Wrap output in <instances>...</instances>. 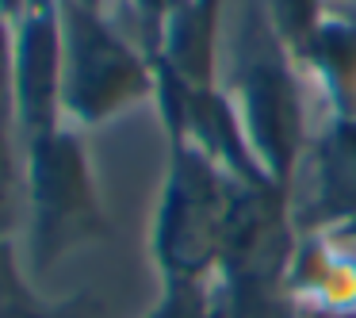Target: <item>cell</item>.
<instances>
[{
	"label": "cell",
	"instance_id": "cell-1",
	"mask_svg": "<svg viewBox=\"0 0 356 318\" xmlns=\"http://www.w3.org/2000/svg\"><path fill=\"white\" fill-rule=\"evenodd\" d=\"M234 108L245 127L261 173L295 196L299 169L307 157V104H302V70L287 47L276 39L264 0H245L230 47V81H226Z\"/></svg>",
	"mask_w": 356,
	"mask_h": 318
},
{
	"label": "cell",
	"instance_id": "cell-2",
	"mask_svg": "<svg viewBox=\"0 0 356 318\" xmlns=\"http://www.w3.org/2000/svg\"><path fill=\"white\" fill-rule=\"evenodd\" d=\"M27 157V269L47 272L58 261L111 238V215L77 127H58L24 142Z\"/></svg>",
	"mask_w": 356,
	"mask_h": 318
},
{
	"label": "cell",
	"instance_id": "cell-3",
	"mask_svg": "<svg viewBox=\"0 0 356 318\" xmlns=\"http://www.w3.org/2000/svg\"><path fill=\"white\" fill-rule=\"evenodd\" d=\"M62 8V111L77 131L119 119L134 104L154 100V58L104 8Z\"/></svg>",
	"mask_w": 356,
	"mask_h": 318
},
{
	"label": "cell",
	"instance_id": "cell-4",
	"mask_svg": "<svg viewBox=\"0 0 356 318\" xmlns=\"http://www.w3.org/2000/svg\"><path fill=\"white\" fill-rule=\"evenodd\" d=\"M165 180L149 218L157 280H215L222 257L230 177L184 138H165Z\"/></svg>",
	"mask_w": 356,
	"mask_h": 318
},
{
	"label": "cell",
	"instance_id": "cell-5",
	"mask_svg": "<svg viewBox=\"0 0 356 318\" xmlns=\"http://www.w3.org/2000/svg\"><path fill=\"white\" fill-rule=\"evenodd\" d=\"M65 127L62 111V8L27 0L16 16V131L39 138Z\"/></svg>",
	"mask_w": 356,
	"mask_h": 318
},
{
	"label": "cell",
	"instance_id": "cell-6",
	"mask_svg": "<svg viewBox=\"0 0 356 318\" xmlns=\"http://www.w3.org/2000/svg\"><path fill=\"white\" fill-rule=\"evenodd\" d=\"M356 223V119L330 116L310 138L295 184L299 234H341Z\"/></svg>",
	"mask_w": 356,
	"mask_h": 318
},
{
	"label": "cell",
	"instance_id": "cell-7",
	"mask_svg": "<svg viewBox=\"0 0 356 318\" xmlns=\"http://www.w3.org/2000/svg\"><path fill=\"white\" fill-rule=\"evenodd\" d=\"M287 292L302 315L356 310V253L333 234H299Z\"/></svg>",
	"mask_w": 356,
	"mask_h": 318
},
{
	"label": "cell",
	"instance_id": "cell-8",
	"mask_svg": "<svg viewBox=\"0 0 356 318\" xmlns=\"http://www.w3.org/2000/svg\"><path fill=\"white\" fill-rule=\"evenodd\" d=\"M302 73L318 85L330 116L356 119V0L325 8L302 58Z\"/></svg>",
	"mask_w": 356,
	"mask_h": 318
},
{
	"label": "cell",
	"instance_id": "cell-9",
	"mask_svg": "<svg viewBox=\"0 0 356 318\" xmlns=\"http://www.w3.org/2000/svg\"><path fill=\"white\" fill-rule=\"evenodd\" d=\"M27 218V157L24 138L0 119V238H16Z\"/></svg>",
	"mask_w": 356,
	"mask_h": 318
},
{
	"label": "cell",
	"instance_id": "cell-10",
	"mask_svg": "<svg viewBox=\"0 0 356 318\" xmlns=\"http://www.w3.org/2000/svg\"><path fill=\"white\" fill-rule=\"evenodd\" d=\"M325 8H330L325 0H264V16H268L276 39L287 47V54L299 62V70H302L310 39L322 27Z\"/></svg>",
	"mask_w": 356,
	"mask_h": 318
},
{
	"label": "cell",
	"instance_id": "cell-11",
	"mask_svg": "<svg viewBox=\"0 0 356 318\" xmlns=\"http://www.w3.org/2000/svg\"><path fill=\"white\" fill-rule=\"evenodd\" d=\"M142 318H218L215 280H161V295Z\"/></svg>",
	"mask_w": 356,
	"mask_h": 318
},
{
	"label": "cell",
	"instance_id": "cell-12",
	"mask_svg": "<svg viewBox=\"0 0 356 318\" xmlns=\"http://www.w3.org/2000/svg\"><path fill=\"white\" fill-rule=\"evenodd\" d=\"M184 0H123L127 16H131V35L149 58H157L165 39V27H169L172 12L180 8Z\"/></svg>",
	"mask_w": 356,
	"mask_h": 318
},
{
	"label": "cell",
	"instance_id": "cell-13",
	"mask_svg": "<svg viewBox=\"0 0 356 318\" xmlns=\"http://www.w3.org/2000/svg\"><path fill=\"white\" fill-rule=\"evenodd\" d=\"M0 119L16 127V19L0 8Z\"/></svg>",
	"mask_w": 356,
	"mask_h": 318
},
{
	"label": "cell",
	"instance_id": "cell-14",
	"mask_svg": "<svg viewBox=\"0 0 356 318\" xmlns=\"http://www.w3.org/2000/svg\"><path fill=\"white\" fill-rule=\"evenodd\" d=\"M192 4L203 12V16H211V19H218V24H222V8H226V0H192Z\"/></svg>",
	"mask_w": 356,
	"mask_h": 318
},
{
	"label": "cell",
	"instance_id": "cell-15",
	"mask_svg": "<svg viewBox=\"0 0 356 318\" xmlns=\"http://www.w3.org/2000/svg\"><path fill=\"white\" fill-rule=\"evenodd\" d=\"M24 4H27V0H0V8L8 12V16H12V19H16V16H19V12H24Z\"/></svg>",
	"mask_w": 356,
	"mask_h": 318
},
{
	"label": "cell",
	"instance_id": "cell-16",
	"mask_svg": "<svg viewBox=\"0 0 356 318\" xmlns=\"http://www.w3.org/2000/svg\"><path fill=\"white\" fill-rule=\"evenodd\" d=\"M58 4H81V8H104L108 0H58Z\"/></svg>",
	"mask_w": 356,
	"mask_h": 318
},
{
	"label": "cell",
	"instance_id": "cell-17",
	"mask_svg": "<svg viewBox=\"0 0 356 318\" xmlns=\"http://www.w3.org/2000/svg\"><path fill=\"white\" fill-rule=\"evenodd\" d=\"M333 238H341V241H348V246H353V241H356V223H348L345 230H341V234H333Z\"/></svg>",
	"mask_w": 356,
	"mask_h": 318
},
{
	"label": "cell",
	"instance_id": "cell-18",
	"mask_svg": "<svg viewBox=\"0 0 356 318\" xmlns=\"http://www.w3.org/2000/svg\"><path fill=\"white\" fill-rule=\"evenodd\" d=\"M302 318H356V310H337V315H302Z\"/></svg>",
	"mask_w": 356,
	"mask_h": 318
}]
</instances>
